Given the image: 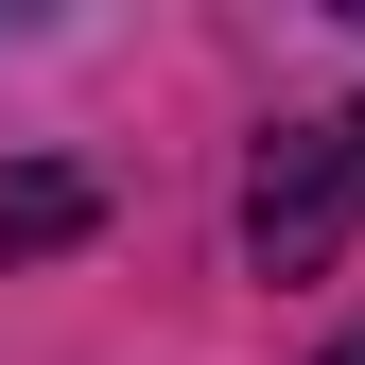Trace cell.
Instances as JSON below:
<instances>
[{"instance_id":"7a4b0ae2","label":"cell","mask_w":365,"mask_h":365,"mask_svg":"<svg viewBox=\"0 0 365 365\" xmlns=\"http://www.w3.org/2000/svg\"><path fill=\"white\" fill-rule=\"evenodd\" d=\"M70 226H87V174H0V261L70 244Z\"/></svg>"},{"instance_id":"6da1fadb","label":"cell","mask_w":365,"mask_h":365,"mask_svg":"<svg viewBox=\"0 0 365 365\" xmlns=\"http://www.w3.org/2000/svg\"><path fill=\"white\" fill-rule=\"evenodd\" d=\"M348 209H365V140H348V122H296V140L244 174V244H261V279H313V261L348 244Z\"/></svg>"},{"instance_id":"3957f363","label":"cell","mask_w":365,"mask_h":365,"mask_svg":"<svg viewBox=\"0 0 365 365\" xmlns=\"http://www.w3.org/2000/svg\"><path fill=\"white\" fill-rule=\"evenodd\" d=\"M331 365H365V348H331Z\"/></svg>"},{"instance_id":"277c9868","label":"cell","mask_w":365,"mask_h":365,"mask_svg":"<svg viewBox=\"0 0 365 365\" xmlns=\"http://www.w3.org/2000/svg\"><path fill=\"white\" fill-rule=\"evenodd\" d=\"M348 140H365V122H348Z\"/></svg>"}]
</instances>
